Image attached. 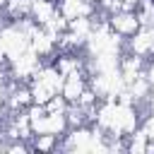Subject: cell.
I'll list each match as a JSON object with an SVG mask.
<instances>
[{"label":"cell","mask_w":154,"mask_h":154,"mask_svg":"<svg viewBox=\"0 0 154 154\" xmlns=\"http://www.w3.org/2000/svg\"><path fill=\"white\" fill-rule=\"evenodd\" d=\"M29 89H31V101L43 106L51 99L60 96L63 91V72L58 70V65L53 60L43 63L29 79Z\"/></svg>","instance_id":"1"},{"label":"cell","mask_w":154,"mask_h":154,"mask_svg":"<svg viewBox=\"0 0 154 154\" xmlns=\"http://www.w3.org/2000/svg\"><path fill=\"white\" fill-rule=\"evenodd\" d=\"M140 14H137V10H116L113 14H108V29L116 34V36H120L123 41L125 38H130L137 29H140Z\"/></svg>","instance_id":"2"}]
</instances>
